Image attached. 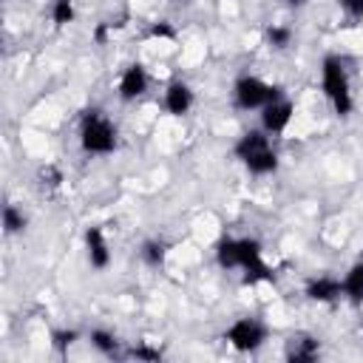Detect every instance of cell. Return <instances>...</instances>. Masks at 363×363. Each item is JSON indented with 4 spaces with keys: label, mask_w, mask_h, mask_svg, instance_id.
I'll return each mask as SVG.
<instances>
[{
    "label": "cell",
    "mask_w": 363,
    "mask_h": 363,
    "mask_svg": "<svg viewBox=\"0 0 363 363\" xmlns=\"http://www.w3.org/2000/svg\"><path fill=\"white\" fill-rule=\"evenodd\" d=\"M235 156L252 176H269L278 170V153L269 145V136L264 130H247L235 142Z\"/></svg>",
    "instance_id": "2"
},
{
    "label": "cell",
    "mask_w": 363,
    "mask_h": 363,
    "mask_svg": "<svg viewBox=\"0 0 363 363\" xmlns=\"http://www.w3.org/2000/svg\"><path fill=\"white\" fill-rule=\"evenodd\" d=\"M320 85H323V94L332 105V111L337 116H349L354 102H352V88H349V74H346V65L340 57H323V65H320Z\"/></svg>",
    "instance_id": "3"
},
{
    "label": "cell",
    "mask_w": 363,
    "mask_h": 363,
    "mask_svg": "<svg viewBox=\"0 0 363 363\" xmlns=\"http://www.w3.org/2000/svg\"><path fill=\"white\" fill-rule=\"evenodd\" d=\"M85 252H88V264L94 269H105L111 264V250H108V241L99 227L85 230Z\"/></svg>",
    "instance_id": "9"
},
{
    "label": "cell",
    "mask_w": 363,
    "mask_h": 363,
    "mask_svg": "<svg viewBox=\"0 0 363 363\" xmlns=\"http://www.w3.org/2000/svg\"><path fill=\"white\" fill-rule=\"evenodd\" d=\"M343 295L354 303H363V261L352 264L343 278Z\"/></svg>",
    "instance_id": "13"
},
{
    "label": "cell",
    "mask_w": 363,
    "mask_h": 363,
    "mask_svg": "<svg viewBox=\"0 0 363 363\" xmlns=\"http://www.w3.org/2000/svg\"><path fill=\"white\" fill-rule=\"evenodd\" d=\"M88 340H91V346H94L96 352H102V354H108V357H113V354L119 352V340H116V335L108 332V329H94V332L88 335Z\"/></svg>",
    "instance_id": "14"
},
{
    "label": "cell",
    "mask_w": 363,
    "mask_h": 363,
    "mask_svg": "<svg viewBox=\"0 0 363 363\" xmlns=\"http://www.w3.org/2000/svg\"><path fill=\"white\" fill-rule=\"evenodd\" d=\"M193 108V88L187 82H170L164 91V111L173 116H182Z\"/></svg>",
    "instance_id": "11"
},
{
    "label": "cell",
    "mask_w": 363,
    "mask_h": 363,
    "mask_svg": "<svg viewBox=\"0 0 363 363\" xmlns=\"http://www.w3.org/2000/svg\"><path fill=\"white\" fill-rule=\"evenodd\" d=\"M128 354L136 357V360H162V352L159 349H150V346H133Z\"/></svg>",
    "instance_id": "21"
},
{
    "label": "cell",
    "mask_w": 363,
    "mask_h": 363,
    "mask_svg": "<svg viewBox=\"0 0 363 363\" xmlns=\"http://www.w3.org/2000/svg\"><path fill=\"white\" fill-rule=\"evenodd\" d=\"M216 261L221 269H244V284L272 281L275 272L264 264L261 244L255 238H230L224 235L216 244Z\"/></svg>",
    "instance_id": "1"
},
{
    "label": "cell",
    "mask_w": 363,
    "mask_h": 363,
    "mask_svg": "<svg viewBox=\"0 0 363 363\" xmlns=\"http://www.w3.org/2000/svg\"><path fill=\"white\" fill-rule=\"evenodd\" d=\"M292 113H295V105L286 96H278V99L267 102L261 108V130L272 133V136L284 133L289 128V122H292Z\"/></svg>",
    "instance_id": "7"
},
{
    "label": "cell",
    "mask_w": 363,
    "mask_h": 363,
    "mask_svg": "<svg viewBox=\"0 0 363 363\" xmlns=\"http://www.w3.org/2000/svg\"><path fill=\"white\" fill-rule=\"evenodd\" d=\"M318 354H320V343L309 335L289 337V343H286V360H292V363H309Z\"/></svg>",
    "instance_id": "12"
},
{
    "label": "cell",
    "mask_w": 363,
    "mask_h": 363,
    "mask_svg": "<svg viewBox=\"0 0 363 363\" xmlns=\"http://www.w3.org/2000/svg\"><path fill=\"white\" fill-rule=\"evenodd\" d=\"M79 145L85 153H94V156H105L116 147V128L113 122L99 113V111H88L79 122Z\"/></svg>",
    "instance_id": "4"
},
{
    "label": "cell",
    "mask_w": 363,
    "mask_h": 363,
    "mask_svg": "<svg viewBox=\"0 0 363 363\" xmlns=\"http://www.w3.org/2000/svg\"><path fill=\"white\" fill-rule=\"evenodd\" d=\"M286 6H292V9H301V6H306V0H284Z\"/></svg>",
    "instance_id": "23"
},
{
    "label": "cell",
    "mask_w": 363,
    "mask_h": 363,
    "mask_svg": "<svg viewBox=\"0 0 363 363\" xmlns=\"http://www.w3.org/2000/svg\"><path fill=\"white\" fill-rule=\"evenodd\" d=\"M147 71H145V65H139V62H133V65H128L125 71H122V77H119V96L125 99V102H130V99H136V96H142L145 91H147Z\"/></svg>",
    "instance_id": "8"
},
{
    "label": "cell",
    "mask_w": 363,
    "mask_h": 363,
    "mask_svg": "<svg viewBox=\"0 0 363 363\" xmlns=\"http://www.w3.org/2000/svg\"><path fill=\"white\" fill-rule=\"evenodd\" d=\"M224 340H227L235 352H244V354H247V352L261 349V343L267 340V329H264V323L255 320V318H238V320H233V323L227 326Z\"/></svg>",
    "instance_id": "6"
},
{
    "label": "cell",
    "mask_w": 363,
    "mask_h": 363,
    "mask_svg": "<svg viewBox=\"0 0 363 363\" xmlns=\"http://www.w3.org/2000/svg\"><path fill=\"white\" fill-rule=\"evenodd\" d=\"M139 255H142V261L147 267H159L167 258V244L164 241H145L142 250H139Z\"/></svg>",
    "instance_id": "15"
},
{
    "label": "cell",
    "mask_w": 363,
    "mask_h": 363,
    "mask_svg": "<svg viewBox=\"0 0 363 363\" xmlns=\"http://www.w3.org/2000/svg\"><path fill=\"white\" fill-rule=\"evenodd\" d=\"M267 43L272 45V48H286L289 43H292V28L289 26H269L267 28Z\"/></svg>",
    "instance_id": "18"
},
{
    "label": "cell",
    "mask_w": 363,
    "mask_h": 363,
    "mask_svg": "<svg viewBox=\"0 0 363 363\" xmlns=\"http://www.w3.org/2000/svg\"><path fill=\"white\" fill-rule=\"evenodd\" d=\"M343 295V281L332 278V275H318L306 284V298L318 301V303H332Z\"/></svg>",
    "instance_id": "10"
},
{
    "label": "cell",
    "mask_w": 363,
    "mask_h": 363,
    "mask_svg": "<svg viewBox=\"0 0 363 363\" xmlns=\"http://www.w3.org/2000/svg\"><path fill=\"white\" fill-rule=\"evenodd\" d=\"M147 37H156V40H173V37H176V28H173L167 20H159V23L150 26Z\"/></svg>",
    "instance_id": "19"
},
{
    "label": "cell",
    "mask_w": 363,
    "mask_h": 363,
    "mask_svg": "<svg viewBox=\"0 0 363 363\" xmlns=\"http://www.w3.org/2000/svg\"><path fill=\"white\" fill-rule=\"evenodd\" d=\"M51 340H54V349L65 352V349L77 340V332H74V329H60V332H54V335H51Z\"/></svg>",
    "instance_id": "20"
},
{
    "label": "cell",
    "mask_w": 363,
    "mask_h": 363,
    "mask_svg": "<svg viewBox=\"0 0 363 363\" xmlns=\"http://www.w3.org/2000/svg\"><path fill=\"white\" fill-rule=\"evenodd\" d=\"M74 0H54L51 3V20H54V26H68V23H74Z\"/></svg>",
    "instance_id": "16"
},
{
    "label": "cell",
    "mask_w": 363,
    "mask_h": 363,
    "mask_svg": "<svg viewBox=\"0 0 363 363\" xmlns=\"http://www.w3.org/2000/svg\"><path fill=\"white\" fill-rule=\"evenodd\" d=\"M26 227V216L14 207V204H6L3 207V230L9 233V235H14V233H20Z\"/></svg>",
    "instance_id": "17"
},
{
    "label": "cell",
    "mask_w": 363,
    "mask_h": 363,
    "mask_svg": "<svg viewBox=\"0 0 363 363\" xmlns=\"http://www.w3.org/2000/svg\"><path fill=\"white\" fill-rule=\"evenodd\" d=\"M278 96H284L281 88H278V85H269V82H264V79H258V77H241V79H235V85H233V102H235V108H241V111L264 108L267 102H272V99H278Z\"/></svg>",
    "instance_id": "5"
},
{
    "label": "cell",
    "mask_w": 363,
    "mask_h": 363,
    "mask_svg": "<svg viewBox=\"0 0 363 363\" xmlns=\"http://www.w3.org/2000/svg\"><path fill=\"white\" fill-rule=\"evenodd\" d=\"M337 6H340L349 17H363V0H337Z\"/></svg>",
    "instance_id": "22"
}]
</instances>
